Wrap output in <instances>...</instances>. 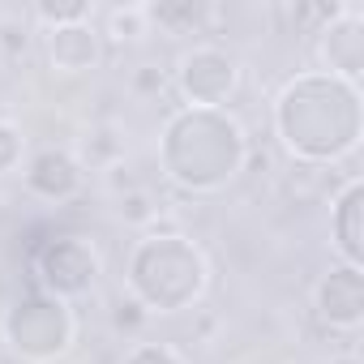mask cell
<instances>
[{"instance_id":"obj_5","label":"cell","mask_w":364,"mask_h":364,"mask_svg":"<svg viewBox=\"0 0 364 364\" xmlns=\"http://www.w3.org/2000/svg\"><path fill=\"white\" fill-rule=\"evenodd\" d=\"M313 309L330 330H360L364 317V287H360V270L355 266H338L326 270L321 283L313 287Z\"/></svg>"},{"instance_id":"obj_8","label":"cell","mask_w":364,"mask_h":364,"mask_svg":"<svg viewBox=\"0 0 364 364\" xmlns=\"http://www.w3.org/2000/svg\"><path fill=\"white\" fill-rule=\"evenodd\" d=\"M360 198H364L360 176H347V185L334 202V249L355 270H360V257H364V249H360Z\"/></svg>"},{"instance_id":"obj_1","label":"cell","mask_w":364,"mask_h":364,"mask_svg":"<svg viewBox=\"0 0 364 364\" xmlns=\"http://www.w3.org/2000/svg\"><path fill=\"white\" fill-rule=\"evenodd\" d=\"M73 330H77V321H73L69 304L56 296H31V300L14 304V313L5 317V338L26 360L65 355L73 343Z\"/></svg>"},{"instance_id":"obj_17","label":"cell","mask_w":364,"mask_h":364,"mask_svg":"<svg viewBox=\"0 0 364 364\" xmlns=\"http://www.w3.org/2000/svg\"><path fill=\"white\" fill-rule=\"evenodd\" d=\"M120 364H189V360H185V351L171 347V343H137V347L124 351Z\"/></svg>"},{"instance_id":"obj_18","label":"cell","mask_w":364,"mask_h":364,"mask_svg":"<svg viewBox=\"0 0 364 364\" xmlns=\"http://www.w3.org/2000/svg\"><path fill=\"white\" fill-rule=\"evenodd\" d=\"M22 154H26V133L14 120L0 116V176H9L22 163Z\"/></svg>"},{"instance_id":"obj_6","label":"cell","mask_w":364,"mask_h":364,"mask_svg":"<svg viewBox=\"0 0 364 364\" xmlns=\"http://www.w3.org/2000/svg\"><path fill=\"white\" fill-rule=\"evenodd\" d=\"M82 163L73 150H39L26 167V189L43 202H69L77 189H82Z\"/></svg>"},{"instance_id":"obj_20","label":"cell","mask_w":364,"mask_h":364,"mask_svg":"<svg viewBox=\"0 0 364 364\" xmlns=\"http://www.w3.org/2000/svg\"><path fill=\"white\" fill-rule=\"evenodd\" d=\"M0 65H5V56H0Z\"/></svg>"},{"instance_id":"obj_3","label":"cell","mask_w":364,"mask_h":364,"mask_svg":"<svg viewBox=\"0 0 364 364\" xmlns=\"http://www.w3.org/2000/svg\"><path fill=\"white\" fill-rule=\"evenodd\" d=\"M317 60L330 77L355 86L364 69V14L360 5H338L330 22L317 31Z\"/></svg>"},{"instance_id":"obj_7","label":"cell","mask_w":364,"mask_h":364,"mask_svg":"<svg viewBox=\"0 0 364 364\" xmlns=\"http://www.w3.org/2000/svg\"><path fill=\"white\" fill-rule=\"evenodd\" d=\"M43 48H48V60L60 73H90L103 60V35L90 22L60 26V31H43Z\"/></svg>"},{"instance_id":"obj_16","label":"cell","mask_w":364,"mask_h":364,"mask_svg":"<svg viewBox=\"0 0 364 364\" xmlns=\"http://www.w3.org/2000/svg\"><path fill=\"white\" fill-rule=\"evenodd\" d=\"M150 317H154V313H150V309H146V304H141L133 291H129V296H116V304L107 309V321H112V330H116V334H124V338L141 334V330L150 326Z\"/></svg>"},{"instance_id":"obj_14","label":"cell","mask_w":364,"mask_h":364,"mask_svg":"<svg viewBox=\"0 0 364 364\" xmlns=\"http://www.w3.org/2000/svg\"><path fill=\"white\" fill-rule=\"evenodd\" d=\"M167 86H171V73H167L163 65H154V60H141V65H133V69H129V77H124V90H129L133 99H141V103L159 99Z\"/></svg>"},{"instance_id":"obj_11","label":"cell","mask_w":364,"mask_h":364,"mask_svg":"<svg viewBox=\"0 0 364 364\" xmlns=\"http://www.w3.org/2000/svg\"><path fill=\"white\" fill-rule=\"evenodd\" d=\"M82 167L90 163L95 171H112V167H120L124 163V137H120V129L112 124V120H103V124H90V133H86V141H82V159H77Z\"/></svg>"},{"instance_id":"obj_12","label":"cell","mask_w":364,"mask_h":364,"mask_svg":"<svg viewBox=\"0 0 364 364\" xmlns=\"http://www.w3.org/2000/svg\"><path fill=\"white\" fill-rule=\"evenodd\" d=\"M159 210L163 206L146 185H129L124 193H116V206H112V215L124 228H150V223H159Z\"/></svg>"},{"instance_id":"obj_9","label":"cell","mask_w":364,"mask_h":364,"mask_svg":"<svg viewBox=\"0 0 364 364\" xmlns=\"http://www.w3.org/2000/svg\"><path fill=\"white\" fill-rule=\"evenodd\" d=\"M150 31L163 35H202L210 26V9L193 5V0H159V5H146Z\"/></svg>"},{"instance_id":"obj_15","label":"cell","mask_w":364,"mask_h":364,"mask_svg":"<svg viewBox=\"0 0 364 364\" xmlns=\"http://www.w3.org/2000/svg\"><path fill=\"white\" fill-rule=\"evenodd\" d=\"M95 5L90 0H73V5H35L26 18L43 31H60V26H77V22H90Z\"/></svg>"},{"instance_id":"obj_4","label":"cell","mask_w":364,"mask_h":364,"mask_svg":"<svg viewBox=\"0 0 364 364\" xmlns=\"http://www.w3.org/2000/svg\"><path fill=\"white\" fill-rule=\"evenodd\" d=\"M95 279H99V257H95V249H90L86 240H77V236H60V240H52V245L39 253V283H43L56 300L90 291Z\"/></svg>"},{"instance_id":"obj_10","label":"cell","mask_w":364,"mask_h":364,"mask_svg":"<svg viewBox=\"0 0 364 364\" xmlns=\"http://www.w3.org/2000/svg\"><path fill=\"white\" fill-rule=\"evenodd\" d=\"M103 43H116V48H133V43H146L154 31H150V18H146V5H116L103 14Z\"/></svg>"},{"instance_id":"obj_2","label":"cell","mask_w":364,"mask_h":364,"mask_svg":"<svg viewBox=\"0 0 364 364\" xmlns=\"http://www.w3.org/2000/svg\"><path fill=\"white\" fill-rule=\"evenodd\" d=\"M176 90L185 95L193 107L215 112L219 103H228V99L240 90V60H236L228 48L202 43V48H193V52L180 56Z\"/></svg>"},{"instance_id":"obj_19","label":"cell","mask_w":364,"mask_h":364,"mask_svg":"<svg viewBox=\"0 0 364 364\" xmlns=\"http://www.w3.org/2000/svg\"><path fill=\"white\" fill-rule=\"evenodd\" d=\"M330 364H360V355H355V351H343V355H334Z\"/></svg>"},{"instance_id":"obj_13","label":"cell","mask_w":364,"mask_h":364,"mask_svg":"<svg viewBox=\"0 0 364 364\" xmlns=\"http://www.w3.org/2000/svg\"><path fill=\"white\" fill-rule=\"evenodd\" d=\"M35 43V22L26 14H0V56L5 60H22Z\"/></svg>"}]
</instances>
